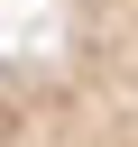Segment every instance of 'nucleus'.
I'll use <instances>...</instances> for the list:
<instances>
[{
  "label": "nucleus",
  "mask_w": 138,
  "mask_h": 147,
  "mask_svg": "<svg viewBox=\"0 0 138 147\" xmlns=\"http://www.w3.org/2000/svg\"><path fill=\"white\" fill-rule=\"evenodd\" d=\"M0 147H138V0H64L46 55H0Z\"/></svg>",
  "instance_id": "obj_1"
}]
</instances>
